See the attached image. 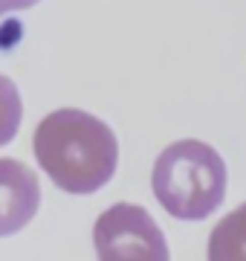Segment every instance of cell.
Segmentation results:
<instances>
[{
	"mask_svg": "<svg viewBox=\"0 0 246 261\" xmlns=\"http://www.w3.org/2000/svg\"><path fill=\"white\" fill-rule=\"evenodd\" d=\"M32 151L49 180L70 195H93L107 186L119 163V142L107 122L76 108L49 113L35 128Z\"/></svg>",
	"mask_w": 246,
	"mask_h": 261,
	"instance_id": "1",
	"label": "cell"
},
{
	"mask_svg": "<svg viewBox=\"0 0 246 261\" xmlns=\"http://www.w3.org/2000/svg\"><path fill=\"white\" fill-rule=\"evenodd\" d=\"M153 195L177 221H203L226 197V163L208 142L180 140L153 163Z\"/></svg>",
	"mask_w": 246,
	"mask_h": 261,
	"instance_id": "2",
	"label": "cell"
},
{
	"mask_svg": "<svg viewBox=\"0 0 246 261\" xmlns=\"http://www.w3.org/2000/svg\"><path fill=\"white\" fill-rule=\"evenodd\" d=\"M99 261H171L165 235L136 203H113L93 226Z\"/></svg>",
	"mask_w": 246,
	"mask_h": 261,
	"instance_id": "3",
	"label": "cell"
},
{
	"mask_svg": "<svg viewBox=\"0 0 246 261\" xmlns=\"http://www.w3.org/2000/svg\"><path fill=\"white\" fill-rule=\"evenodd\" d=\"M41 183L38 174L20 160L0 157V238L15 235L38 215Z\"/></svg>",
	"mask_w": 246,
	"mask_h": 261,
	"instance_id": "4",
	"label": "cell"
},
{
	"mask_svg": "<svg viewBox=\"0 0 246 261\" xmlns=\"http://www.w3.org/2000/svg\"><path fill=\"white\" fill-rule=\"evenodd\" d=\"M208 261H246V203L211 229Z\"/></svg>",
	"mask_w": 246,
	"mask_h": 261,
	"instance_id": "5",
	"label": "cell"
},
{
	"mask_svg": "<svg viewBox=\"0 0 246 261\" xmlns=\"http://www.w3.org/2000/svg\"><path fill=\"white\" fill-rule=\"evenodd\" d=\"M23 119V105H20V93L15 82L0 75V145L15 140V134Z\"/></svg>",
	"mask_w": 246,
	"mask_h": 261,
	"instance_id": "6",
	"label": "cell"
},
{
	"mask_svg": "<svg viewBox=\"0 0 246 261\" xmlns=\"http://www.w3.org/2000/svg\"><path fill=\"white\" fill-rule=\"evenodd\" d=\"M35 3H41V0H0V15H6V12H20V9H32Z\"/></svg>",
	"mask_w": 246,
	"mask_h": 261,
	"instance_id": "7",
	"label": "cell"
}]
</instances>
